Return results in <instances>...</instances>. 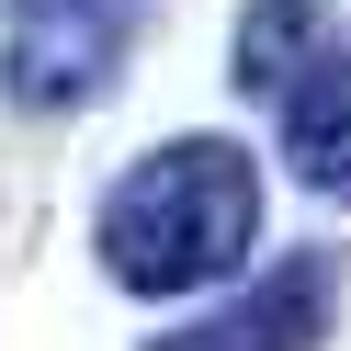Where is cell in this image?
<instances>
[{"mask_svg": "<svg viewBox=\"0 0 351 351\" xmlns=\"http://www.w3.org/2000/svg\"><path fill=\"white\" fill-rule=\"evenodd\" d=\"M91 250L125 295H193L261 250V159L238 136H170L102 193Z\"/></svg>", "mask_w": 351, "mask_h": 351, "instance_id": "cell-1", "label": "cell"}, {"mask_svg": "<svg viewBox=\"0 0 351 351\" xmlns=\"http://www.w3.org/2000/svg\"><path fill=\"white\" fill-rule=\"evenodd\" d=\"M147 0H0V91L23 114H80L125 80Z\"/></svg>", "mask_w": 351, "mask_h": 351, "instance_id": "cell-2", "label": "cell"}, {"mask_svg": "<svg viewBox=\"0 0 351 351\" xmlns=\"http://www.w3.org/2000/svg\"><path fill=\"white\" fill-rule=\"evenodd\" d=\"M328 317H340V261L328 250H283L272 272H250L227 306H204L193 328H170L147 351H317Z\"/></svg>", "mask_w": 351, "mask_h": 351, "instance_id": "cell-3", "label": "cell"}, {"mask_svg": "<svg viewBox=\"0 0 351 351\" xmlns=\"http://www.w3.org/2000/svg\"><path fill=\"white\" fill-rule=\"evenodd\" d=\"M283 159L306 193L351 204V34H317L283 69Z\"/></svg>", "mask_w": 351, "mask_h": 351, "instance_id": "cell-4", "label": "cell"}, {"mask_svg": "<svg viewBox=\"0 0 351 351\" xmlns=\"http://www.w3.org/2000/svg\"><path fill=\"white\" fill-rule=\"evenodd\" d=\"M317 46V12L306 0H261L250 23H238V91H283V69Z\"/></svg>", "mask_w": 351, "mask_h": 351, "instance_id": "cell-5", "label": "cell"}]
</instances>
